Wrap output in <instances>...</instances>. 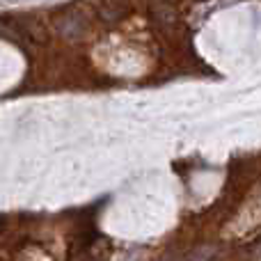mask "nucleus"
Here are the masks:
<instances>
[{
  "label": "nucleus",
  "instance_id": "obj_1",
  "mask_svg": "<svg viewBox=\"0 0 261 261\" xmlns=\"http://www.w3.org/2000/svg\"><path fill=\"white\" fill-rule=\"evenodd\" d=\"M149 16L161 30H174L176 21H179L176 0H151L149 3Z\"/></svg>",
  "mask_w": 261,
  "mask_h": 261
},
{
  "label": "nucleus",
  "instance_id": "obj_2",
  "mask_svg": "<svg viewBox=\"0 0 261 261\" xmlns=\"http://www.w3.org/2000/svg\"><path fill=\"white\" fill-rule=\"evenodd\" d=\"M55 28L64 37H81L87 30V16L78 9H64L62 14L55 16Z\"/></svg>",
  "mask_w": 261,
  "mask_h": 261
},
{
  "label": "nucleus",
  "instance_id": "obj_3",
  "mask_svg": "<svg viewBox=\"0 0 261 261\" xmlns=\"http://www.w3.org/2000/svg\"><path fill=\"white\" fill-rule=\"evenodd\" d=\"M130 0H96V12L103 23H119L130 14Z\"/></svg>",
  "mask_w": 261,
  "mask_h": 261
},
{
  "label": "nucleus",
  "instance_id": "obj_4",
  "mask_svg": "<svg viewBox=\"0 0 261 261\" xmlns=\"http://www.w3.org/2000/svg\"><path fill=\"white\" fill-rule=\"evenodd\" d=\"M216 259V250L213 248H199L197 252H193L186 261H213Z\"/></svg>",
  "mask_w": 261,
  "mask_h": 261
},
{
  "label": "nucleus",
  "instance_id": "obj_5",
  "mask_svg": "<svg viewBox=\"0 0 261 261\" xmlns=\"http://www.w3.org/2000/svg\"><path fill=\"white\" fill-rule=\"evenodd\" d=\"M197 3H206V0H197Z\"/></svg>",
  "mask_w": 261,
  "mask_h": 261
}]
</instances>
